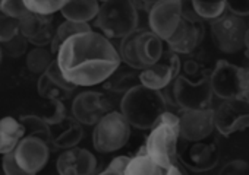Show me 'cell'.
Instances as JSON below:
<instances>
[{"label":"cell","instance_id":"6da1fadb","mask_svg":"<svg viewBox=\"0 0 249 175\" xmlns=\"http://www.w3.org/2000/svg\"><path fill=\"white\" fill-rule=\"evenodd\" d=\"M63 76L75 86L103 83L122 63L119 50L104 34L88 31L66 40L56 54Z\"/></svg>","mask_w":249,"mask_h":175},{"label":"cell","instance_id":"7a4b0ae2","mask_svg":"<svg viewBox=\"0 0 249 175\" xmlns=\"http://www.w3.org/2000/svg\"><path fill=\"white\" fill-rule=\"evenodd\" d=\"M167 101L161 91L147 88L140 83L123 94L120 99V112L138 130H151L160 115L167 110Z\"/></svg>","mask_w":249,"mask_h":175},{"label":"cell","instance_id":"3957f363","mask_svg":"<svg viewBox=\"0 0 249 175\" xmlns=\"http://www.w3.org/2000/svg\"><path fill=\"white\" fill-rule=\"evenodd\" d=\"M163 43L151 30H137L120 40L119 54L126 66L144 70L161 59L164 53Z\"/></svg>","mask_w":249,"mask_h":175},{"label":"cell","instance_id":"277c9868","mask_svg":"<svg viewBox=\"0 0 249 175\" xmlns=\"http://www.w3.org/2000/svg\"><path fill=\"white\" fill-rule=\"evenodd\" d=\"M138 9L134 0H107L95 18L97 27L107 38L122 40L138 30Z\"/></svg>","mask_w":249,"mask_h":175},{"label":"cell","instance_id":"5b68a950","mask_svg":"<svg viewBox=\"0 0 249 175\" xmlns=\"http://www.w3.org/2000/svg\"><path fill=\"white\" fill-rule=\"evenodd\" d=\"M131 124L120 111L107 112L92 130V146L100 153H111L122 149L131 136Z\"/></svg>","mask_w":249,"mask_h":175},{"label":"cell","instance_id":"8992f818","mask_svg":"<svg viewBox=\"0 0 249 175\" xmlns=\"http://www.w3.org/2000/svg\"><path fill=\"white\" fill-rule=\"evenodd\" d=\"M173 104L180 110H204L211 108L213 86L208 75L199 76L196 80L185 75H179L170 85Z\"/></svg>","mask_w":249,"mask_h":175},{"label":"cell","instance_id":"52a82bcc","mask_svg":"<svg viewBox=\"0 0 249 175\" xmlns=\"http://www.w3.org/2000/svg\"><path fill=\"white\" fill-rule=\"evenodd\" d=\"M180 133L179 128L164 123L159 121L151 130L147 137V150L150 156L163 168L164 174L167 169L178 163V147H179Z\"/></svg>","mask_w":249,"mask_h":175},{"label":"cell","instance_id":"ba28073f","mask_svg":"<svg viewBox=\"0 0 249 175\" xmlns=\"http://www.w3.org/2000/svg\"><path fill=\"white\" fill-rule=\"evenodd\" d=\"M211 24V40L215 47L226 54H234L245 48L248 21L233 14H224Z\"/></svg>","mask_w":249,"mask_h":175},{"label":"cell","instance_id":"9c48e42d","mask_svg":"<svg viewBox=\"0 0 249 175\" xmlns=\"http://www.w3.org/2000/svg\"><path fill=\"white\" fill-rule=\"evenodd\" d=\"M178 159L180 165L192 172H207L217 166L220 160V150L215 142H186L178 147Z\"/></svg>","mask_w":249,"mask_h":175},{"label":"cell","instance_id":"30bf717a","mask_svg":"<svg viewBox=\"0 0 249 175\" xmlns=\"http://www.w3.org/2000/svg\"><path fill=\"white\" fill-rule=\"evenodd\" d=\"M215 130L223 136L243 131L249 127V102L243 98L223 99L214 110Z\"/></svg>","mask_w":249,"mask_h":175},{"label":"cell","instance_id":"8fae6325","mask_svg":"<svg viewBox=\"0 0 249 175\" xmlns=\"http://www.w3.org/2000/svg\"><path fill=\"white\" fill-rule=\"evenodd\" d=\"M180 70H182V63L179 54L173 53L172 50L167 51L164 50L161 59L157 63L141 70L140 79L141 83L145 85L147 88L161 91L175 82Z\"/></svg>","mask_w":249,"mask_h":175},{"label":"cell","instance_id":"7c38bea8","mask_svg":"<svg viewBox=\"0 0 249 175\" xmlns=\"http://www.w3.org/2000/svg\"><path fill=\"white\" fill-rule=\"evenodd\" d=\"M182 18L183 14L180 0H160L150 9V30L166 43L178 30Z\"/></svg>","mask_w":249,"mask_h":175},{"label":"cell","instance_id":"4fadbf2b","mask_svg":"<svg viewBox=\"0 0 249 175\" xmlns=\"http://www.w3.org/2000/svg\"><path fill=\"white\" fill-rule=\"evenodd\" d=\"M111 102L106 95L94 91L78 94L72 102V115L82 126H95L111 110Z\"/></svg>","mask_w":249,"mask_h":175},{"label":"cell","instance_id":"5bb4252c","mask_svg":"<svg viewBox=\"0 0 249 175\" xmlns=\"http://www.w3.org/2000/svg\"><path fill=\"white\" fill-rule=\"evenodd\" d=\"M180 118V140L196 142L208 139L215 130V118L213 108L204 110H182Z\"/></svg>","mask_w":249,"mask_h":175},{"label":"cell","instance_id":"9a60e30c","mask_svg":"<svg viewBox=\"0 0 249 175\" xmlns=\"http://www.w3.org/2000/svg\"><path fill=\"white\" fill-rule=\"evenodd\" d=\"M19 166L27 175L41 171L50 156V147L46 140L37 136H24L14 149Z\"/></svg>","mask_w":249,"mask_h":175},{"label":"cell","instance_id":"2e32d148","mask_svg":"<svg viewBox=\"0 0 249 175\" xmlns=\"http://www.w3.org/2000/svg\"><path fill=\"white\" fill-rule=\"evenodd\" d=\"M243 67L234 66L227 60H218L210 75L213 92L220 99L240 98Z\"/></svg>","mask_w":249,"mask_h":175},{"label":"cell","instance_id":"e0dca14e","mask_svg":"<svg viewBox=\"0 0 249 175\" xmlns=\"http://www.w3.org/2000/svg\"><path fill=\"white\" fill-rule=\"evenodd\" d=\"M204 24L182 18L175 34L166 41L169 50L176 54H189L198 48L204 40Z\"/></svg>","mask_w":249,"mask_h":175},{"label":"cell","instance_id":"ac0fdd59","mask_svg":"<svg viewBox=\"0 0 249 175\" xmlns=\"http://www.w3.org/2000/svg\"><path fill=\"white\" fill-rule=\"evenodd\" d=\"M97 158L87 149L71 147L57 158L56 168L62 175H89L97 172Z\"/></svg>","mask_w":249,"mask_h":175},{"label":"cell","instance_id":"d6986e66","mask_svg":"<svg viewBox=\"0 0 249 175\" xmlns=\"http://www.w3.org/2000/svg\"><path fill=\"white\" fill-rule=\"evenodd\" d=\"M19 32L36 47H46L52 44L56 32L52 25V15H38L31 12L25 18L19 19Z\"/></svg>","mask_w":249,"mask_h":175},{"label":"cell","instance_id":"ffe728a7","mask_svg":"<svg viewBox=\"0 0 249 175\" xmlns=\"http://www.w3.org/2000/svg\"><path fill=\"white\" fill-rule=\"evenodd\" d=\"M183 18L194 22L214 21L226 14V0H180Z\"/></svg>","mask_w":249,"mask_h":175},{"label":"cell","instance_id":"44dd1931","mask_svg":"<svg viewBox=\"0 0 249 175\" xmlns=\"http://www.w3.org/2000/svg\"><path fill=\"white\" fill-rule=\"evenodd\" d=\"M52 128V144L59 149L75 147L84 137L82 124L73 117H66L63 121L50 126Z\"/></svg>","mask_w":249,"mask_h":175},{"label":"cell","instance_id":"7402d4cb","mask_svg":"<svg viewBox=\"0 0 249 175\" xmlns=\"http://www.w3.org/2000/svg\"><path fill=\"white\" fill-rule=\"evenodd\" d=\"M140 73H141V70H137L134 67L128 66V69H122L119 66L103 82V86H104V89H107L108 92H113V94H126L129 89H132L134 86L141 83Z\"/></svg>","mask_w":249,"mask_h":175},{"label":"cell","instance_id":"603a6c76","mask_svg":"<svg viewBox=\"0 0 249 175\" xmlns=\"http://www.w3.org/2000/svg\"><path fill=\"white\" fill-rule=\"evenodd\" d=\"M101 3L98 0H68V3L60 11L65 19L89 22L97 18Z\"/></svg>","mask_w":249,"mask_h":175},{"label":"cell","instance_id":"cb8c5ba5","mask_svg":"<svg viewBox=\"0 0 249 175\" xmlns=\"http://www.w3.org/2000/svg\"><path fill=\"white\" fill-rule=\"evenodd\" d=\"M24 136L25 128L19 120L14 117L0 118V153L2 155L12 152Z\"/></svg>","mask_w":249,"mask_h":175},{"label":"cell","instance_id":"d4e9b609","mask_svg":"<svg viewBox=\"0 0 249 175\" xmlns=\"http://www.w3.org/2000/svg\"><path fill=\"white\" fill-rule=\"evenodd\" d=\"M164 174L163 168L150 156L147 146L140 147L137 155L131 159L126 175H161Z\"/></svg>","mask_w":249,"mask_h":175},{"label":"cell","instance_id":"484cf974","mask_svg":"<svg viewBox=\"0 0 249 175\" xmlns=\"http://www.w3.org/2000/svg\"><path fill=\"white\" fill-rule=\"evenodd\" d=\"M88 31H92L89 24L88 22H78V21H71V19H66L65 22H62L57 28H56V32H54V38L50 44V50L53 51V54L56 56L59 48L62 47V44L69 40L71 37L73 35H78V34H82V32H88Z\"/></svg>","mask_w":249,"mask_h":175},{"label":"cell","instance_id":"4316f807","mask_svg":"<svg viewBox=\"0 0 249 175\" xmlns=\"http://www.w3.org/2000/svg\"><path fill=\"white\" fill-rule=\"evenodd\" d=\"M53 51L47 50L46 47H36L33 48L28 54H27V67L31 73L36 75H43L49 66L56 60V57H53Z\"/></svg>","mask_w":249,"mask_h":175},{"label":"cell","instance_id":"83f0119b","mask_svg":"<svg viewBox=\"0 0 249 175\" xmlns=\"http://www.w3.org/2000/svg\"><path fill=\"white\" fill-rule=\"evenodd\" d=\"M19 121L25 128V136H37L46 140L47 143H52V128L43 117L22 115L19 117Z\"/></svg>","mask_w":249,"mask_h":175},{"label":"cell","instance_id":"f1b7e54d","mask_svg":"<svg viewBox=\"0 0 249 175\" xmlns=\"http://www.w3.org/2000/svg\"><path fill=\"white\" fill-rule=\"evenodd\" d=\"M37 89L40 96L49 99V101H54V99H68L72 94V91H68L62 86H59L56 82H53L46 73L40 75L38 83H37Z\"/></svg>","mask_w":249,"mask_h":175},{"label":"cell","instance_id":"f546056e","mask_svg":"<svg viewBox=\"0 0 249 175\" xmlns=\"http://www.w3.org/2000/svg\"><path fill=\"white\" fill-rule=\"evenodd\" d=\"M68 0H25L28 9L38 15H53L60 12Z\"/></svg>","mask_w":249,"mask_h":175},{"label":"cell","instance_id":"4dcf8cb0","mask_svg":"<svg viewBox=\"0 0 249 175\" xmlns=\"http://www.w3.org/2000/svg\"><path fill=\"white\" fill-rule=\"evenodd\" d=\"M28 40L21 34L18 32L17 35H14L11 40L2 43V50H3V54L9 56V57H21L22 54H25L27 51V47H28Z\"/></svg>","mask_w":249,"mask_h":175},{"label":"cell","instance_id":"1f68e13d","mask_svg":"<svg viewBox=\"0 0 249 175\" xmlns=\"http://www.w3.org/2000/svg\"><path fill=\"white\" fill-rule=\"evenodd\" d=\"M19 32V21L6 15L0 8V44L11 40Z\"/></svg>","mask_w":249,"mask_h":175},{"label":"cell","instance_id":"d6a6232c","mask_svg":"<svg viewBox=\"0 0 249 175\" xmlns=\"http://www.w3.org/2000/svg\"><path fill=\"white\" fill-rule=\"evenodd\" d=\"M0 8L6 15L18 21L31 14V11L25 5V0H0Z\"/></svg>","mask_w":249,"mask_h":175},{"label":"cell","instance_id":"836d02e7","mask_svg":"<svg viewBox=\"0 0 249 175\" xmlns=\"http://www.w3.org/2000/svg\"><path fill=\"white\" fill-rule=\"evenodd\" d=\"M220 174L223 175H248L249 174V162L242 159H233L227 162L221 169Z\"/></svg>","mask_w":249,"mask_h":175},{"label":"cell","instance_id":"e575fe53","mask_svg":"<svg viewBox=\"0 0 249 175\" xmlns=\"http://www.w3.org/2000/svg\"><path fill=\"white\" fill-rule=\"evenodd\" d=\"M52 105H53L52 112H50L49 115L43 117V118L49 123V126H54V124L63 121V120L68 117V112H66V108H65L62 99H54V101H52Z\"/></svg>","mask_w":249,"mask_h":175},{"label":"cell","instance_id":"d590c367","mask_svg":"<svg viewBox=\"0 0 249 175\" xmlns=\"http://www.w3.org/2000/svg\"><path fill=\"white\" fill-rule=\"evenodd\" d=\"M2 165H3V174H8V175H27L25 171L19 166L14 150L3 155V163Z\"/></svg>","mask_w":249,"mask_h":175},{"label":"cell","instance_id":"8d00e7d4","mask_svg":"<svg viewBox=\"0 0 249 175\" xmlns=\"http://www.w3.org/2000/svg\"><path fill=\"white\" fill-rule=\"evenodd\" d=\"M131 159L132 158H129V156H117L108 163V166L101 174H117V175L119 174H126V169H128V165H129Z\"/></svg>","mask_w":249,"mask_h":175},{"label":"cell","instance_id":"74e56055","mask_svg":"<svg viewBox=\"0 0 249 175\" xmlns=\"http://www.w3.org/2000/svg\"><path fill=\"white\" fill-rule=\"evenodd\" d=\"M226 6L230 14L249 18V0H226Z\"/></svg>","mask_w":249,"mask_h":175},{"label":"cell","instance_id":"f35d334b","mask_svg":"<svg viewBox=\"0 0 249 175\" xmlns=\"http://www.w3.org/2000/svg\"><path fill=\"white\" fill-rule=\"evenodd\" d=\"M240 98L246 99L249 102V67H243L242 72V95Z\"/></svg>","mask_w":249,"mask_h":175},{"label":"cell","instance_id":"ab89813d","mask_svg":"<svg viewBox=\"0 0 249 175\" xmlns=\"http://www.w3.org/2000/svg\"><path fill=\"white\" fill-rule=\"evenodd\" d=\"M182 69L185 70V73L191 78V76H195L199 70V64L194 60H188L182 64Z\"/></svg>","mask_w":249,"mask_h":175},{"label":"cell","instance_id":"60d3db41","mask_svg":"<svg viewBox=\"0 0 249 175\" xmlns=\"http://www.w3.org/2000/svg\"><path fill=\"white\" fill-rule=\"evenodd\" d=\"M138 2H141L144 6H147L148 9H151V6H154L156 3H159L160 0H138Z\"/></svg>","mask_w":249,"mask_h":175},{"label":"cell","instance_id":"b9f144b4","mask_svg":"<svg viewBox=\"0 0 249 175\" xmlns=\"http://www.w3.org/2000/svg\"><path fill=\"white\" fill-rule=\"evenodd\" d=\"M245 51H246V56L249 57V28H248L246 38H245Z\"/></svg>","mask_w":249,"mask_h":175},{"label":"cell","instance_id":"7bdbcfd3","mask_svg":"<svg viewBox=\"0 0 249 175\" xmlns=\"http://www.w3.org/2000/svg\"><path fill=\"white\" fill-rule=\"evenodd\" d=\"M2 163H3V155L0 153V174L3 172V165H2Z\"/></svg>","mask_w":249,"mask_h":175},{"label":"cell","instance_id":"ee69618b","mask_svg":"<svg viewBox=\"0 0 249 175\" xmlns=\"http://www.w3.org/2000/svg\"><path fill=\"white\" fill-rule=\"evenodd\" d=\"M2 57H3V50H2V44H0V63H2Z\"/></svg>","mask_w":249,"mask_h":175},{"label":"cell","instance_id":"f6af8a7d","mask_svg":"<svg viewBox=\"0 0 249 175\" xmlns=\"http://www.w3.org/2000/svg\"><path fill=\"white\" fill-rule=\"evenodd\" d=\"M98 2H100V3H104V2H107V0H98Z\"/></svg>","mask_w":249,"mask_h":175},{"label":"cell","instance_id":"bcb514c9","mask_svg":"<svg viewBox=\"0 0 249 175\" xmlns=\"http://www.w3.org/2000/svg\"><path fill=\"white\" fill-rule=\"evenodd\" d=\"M248 25H249V18H248Z\"/></svg>","mask_w":249,"mask_h":175}]
</instances>
